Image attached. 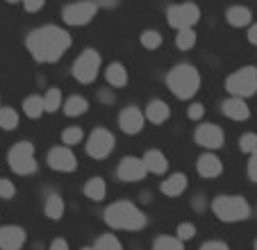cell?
Wrapping results in <instances>:
<instances>
[{"label": "cell", "instance_id": "46", "mask_svg": "<svg viewBox=\"0 0 257 250\" xmlns=\"http://www.w3.org/2000/svg\"><path fill=\"white\" fill-rule=\"evenodd\" d=\"M7 3H23V0H7Z\"/></svg>", "mask_w": 257, "mask_h": 250}, {"label": "cell", "instance_id": "10", "mask_svg": "<svg viewBox=\"0 0 257 250\" xmlns=\"http://www.w3.org/2000/svg\"><path fill=\"white\" fill-rule=\"evenodd\" d=\"M114 146H116V139L112 132L105 128H96L87 139V155L93 159H105L114 150Z\"/></svg>", "mask_w": 257, "mask_h": 250}, {"label": "cell", "instance_id": "36", "mask_svg": "<svg viewBox=\"0 0 257 250\" xmlns=\"http://www.w3.org/2000/svg\"><path fill=\"white\" fill-rule=\"evenodd\" d=\"M16 196V187L12 180H5L0 178V198H5V200H12Z\"/></svg>", "mask_w": 257, "mask_h": 250}, {"label": "cell", "instance_id": "35", "mask_svg": "<svg viewBox=\"0 0 257 250\" xmlns=\"http://www.w3.org/2000/svg\"><path fill=\"white\" fill-rule=\"evenodd\" d=\"M175 236L180 241H191L196 236V225L194 223H180L178 230H175Z\"/></svg>", "mask_w": 257, "mask_h": 250}, {"label": "cell", "instance_id": "8", "mask_svg": "<svg viewBox=\"0 0 257 250\" xmlns=\"http://www.w3.org/2000/svg\"><path fill=\"white\" fill-rule=\"evenodd\" d=\"M98 14L96 0H80V3H71L68 7H64L62 16L66 25H87L93 21V16Z\"/></svg>", "mask_w": 257, "mask_h": 250}, {"label": "cell", "instance_id": "39", "mask_svg": "<svg viewBox=\"0 0 257 250\" xmlns=\"http://www.w3.org/2000/svg\"><path fill=\"white\" fill-rule=\"evenodd\" d=\"M248 178H250L252 182H257V150L250 155V159H248Z\"/></svg>", "mask_w": 257, "mask_h": 250}, {"label": "cell", "instance_id": "20", "mask_svg": "<svg viewBox=\"0 0 257 250\" xmlns=\"http://www.w3.org/2000/svg\"><path fill=\"white\" fill-rule=\"evenodd\" d=\"M144 116L151 120V123L160 125V123H164V120H169L171 109H169V105H166L164 100L155 98V100H151L148 105H146V114H144Z\"/></svg>", "mask_w": 257, "mask_h": 250}, {"label": "cell", "instance_id": "37", "mask_svg": "<svg viewBox=\"0 0 257 250\" xmlns=\"http://www.w3.org/2000/svg\"><path fill=\"white\" fill-rule=\"evenodd\" d=\"M187 116H189L191 120H200L205 116V105L203 102H194V105L189 107V111H187Z\"/></svg>", "mask_w": 257, "mask_h": 250}, {"label": "cell", "instance_id": "18", "mask_svg": "<svg viewBox=\"0 0 257 250\" xmlns=\"http://www.w3.org/2000/svg\"><path fill=\"white\" fill-rule=\"evenodd\" d=\"M189 187V180H187V175L185 173H173V175H169V178L162 182V193L164 196H169V198H178L180 193H185V189Z\"/></svg>", "mask_w": 257, "mask_h": 250}, {"label": "cell", "instance_id": "17", "mask_svg": "<svg viewBox=\"0 0 257 250\" xmlns=\"http://www.w3.org/2000/svg\"><path fill=\"white\" fill-rule=\"evenodd\" d=\"M221 109H223V114L228 116L230 120H248L250 118V107L246 105V100L243 98H228V100L221 105Z\"/></svg>", "mask_w": 257, "mask_h": 250}, {"label": "cell", "instance_id": "29", "mask_svg": "<svg viewBox=\"0 0 257 250\" xmlns=\"http://www.w3.org/2000/svg\"><path fill=\"white\" fill-rule=\"evenodd\" d=\"M153 250H185V245L178 236H157Z\"/></svg>", "mask_w": 257, "mask_h": 250}, {"label": "cell", "instance_id": "32", "mask_svg": "<svg viewBox=\"0 0 257 250\" xmlns=\"http://www.w3.org/2000/svg\"><path fill=\"white\" fill-rule=\"evenodd\" d=\"M82 139H84V132L80 130V128H75V125H73V128H66V130L62 132V144L68 146V148L82 144Z\"/></svg>", "mask_w": 257, "mask_h": 250}, {"label": "cell", "instance_id": "6", "mask_svg": "<svg viewBox=\"0 0 257 250\" xmlns=\"http://www.w3.org/2000/svg\"><path fill=\"white\" fill-rule=\"evenodd\" d=\"M7 162H10V169L16 175H30L37 171V159H34V146L30 141H21L7 155Z\"/></svg>", "mask_w": 257, "mask_h": 250}, {"label": "cell", "instance_id": "3", "mask_svg": "<svg viewBox=\"0 0 257 250\" xmlns=\"http://www.w3.org/2000/svg\"><path fill=\"white\" fill-rule=\"evenodd\" d=\"M166 84H169L171 93L180 100H189L198 93L200 87V73L191 64H178L169 71L166 75Z\"/></svg>", "mask_w": 257, "mask_h": 250}, {"label": "cell", "instance_id": "11", "mask_svg": "<svg viewBox=\"0 0 257 250\" xmlns=\"http://www.w3.org/2000/svg\"><path fill=\"white\" fill-rule=\"evenodd\" d=\"M194 137H196V144H198L200 148H207V150H216V148H221V146L225 144L223 130H221L218 125H214V123L198 125Z\"/></svg>", "mask_w": 257, "mask_h": 250}, {"label": "cell", "instance_id": "4", "mask_svg": "<svg viewBox=\"0 0 257 250\" xmlns=\"http://www.w3.org/2000/svg\"><path fill=\"white\" fill-rule=\"evenodd\" d=\"M212 212L218 221L239 223L250 216V205L243 196H218L212 202Z\"/></svg>", "mask_w": 257, "mask_h": 250}, {"label": "cell", "instance_id": "42", "mask_svg": "<svg viewBox=\"0 0 257 250\" xmlns=\"http://www.w3.org/2000/svg\"><path fill=\"white\" fill-rule=\"evenodd\" d=\"M50 250H71V248H68V243L64 239H55L53 243H50Z\"/></svg>", "mask_w": 257, "mask_h": 250}, {"label": "cell", "instance_id": "38", "mask_svg": "<svg viewBox=\"0 0 257 250\" xmlns=\"http://www.w3.org/2000/svg\"><path fill=\"white\" fill-rule=\"evenodd\" d=\"M44 5H46V0H23L25 12H30V14H34V12L44 10Z\"/></svg>", "mask_w": 257, "mask_h": 250}, {"label": "cell", "instance_id": "30", "mask_svg": "<svg viewBox=\"0 0 257 250\" xmlns=\"http://www.w3.org/2000/svg\"><path fill=\"white\" fill-rule=\"evenodd\" d=\"M59 107H62V91H59L57 87L48 89L44 96V109L46 111H57Z\"/></svg>", "mask_w": 257, "mask_h": 250}, {"label": "cell", "instance_id": "45", "mask_svg": "<svg viewBox=\"0 0 257 250\" xmlns=\"http://www.w3.org/2000/svg\"><path fill=\"white\" fill-rule=\"evenodd\" d=\"M82 250H93V245H84V248Z\"/></svg>", "mask_w": 257, "mask_h": 250}, {"label": "cell", "instance_id": "34", "mask_svg": "<svg viewBox=\"0 0 257 250\" xmlns=\"http://www.w3.org/2000/svg\"><path fill=\"white\" fill-rule=\"evenodd\" d=\"M239 148H241V153H248L252 155L257 150V135L255 132H246V135L239 139Z\"/></svg>", "mask_w": 257, "mask_h": 250}, {"label": "cell", "instance_id": "9", "mask_svg": "<svg viewBox=\"0 0 257 250\" xmlns=\"http://www.w3.org/2000/svg\"><path fill=\"white\" fill-rule=\"evenodd\" d=\"M169 16V25L175 30H185V28H194L200 19V10L194 3H182V5H173L166 12Z\"/></svg>", "mask_w": 257, "mask_h": 250}, {"label": "cell", "instance_id": "33", "mask_svg": "<svg viewBox=\"0 0 257 250\" xmlns=\"http://www.w3.org/2000/svg\"><path fill=\"white\" fill-rule=\"evenodd\" d=\"M93 250H123V245L114 234H102V236H98Z\"/></svg>", "mask_w": 257, "mask_h": 250}, {"label": "cell", "instance_id": "28", "mask_svg": "<svg viewBox=\"0 0 257 250\" xmlns=\"http://www.w3.org/2000/svg\"><path fill=\"white\" fill-rule=\"evenodd\" d=\"M19 125V114L12 107H0V128L3 130H14Z\"/></svg>", "mask_w": 257, "mask_h": 250}, {"label": "cell", "instance_id": "44", "mask_svg": "<svg viewBox=\"0 0 257 250\" xmlns=\"http://www.w3.org/2000/svg\"><path fill=\"white\" fill-rule=\"evenodd\" d=\"M96 5L98 7H107V10H109V7H116L118 5V0H96Z\"/></svg>", "mask_w": 257, "mask_h": 250}, {"label": "cell", "instance_id": "5", "mask_svg": "<svg viewBox=\"0 0 257 250\" xmlns=\"http://www.w3.org/2000/svg\"><path fill=\"white\" fill-rule=\"evenodd\" d=\"M225 89L230 96L234 98H250L257 93V68L255 66H243L234 71L232 75L225 80Z\"/></svg>", "mask_w": 257, "mask_h": 250}, {"label": "cell", "instance_id": "14", "mask_svg": "<svg viewBox=\"0 0 257 250\" xmlns=\"http://www.w3.org/2000/svg\"><path fill=\"white\" fill-rule=\"evenodd\" d=\"M144 123H146V116L144 111H139L137 107H125L118 116V125L125 135H139L144 130Z\"/></svg>", "mask_w": 257, "mask_h": 250}, {"label": "cell", "instance_id": "43", "mask_svg": "<svg viewBox=\"0 0 257 250\" xmlns=\"http://www.w3.org/2000/svg\"><path fill=\"white\" fill-rule=\"evenodd\" d=\"M248 41H250L252 46H257V23H252L250 28H248Z\"/></svg>", "mask_w": 257, "mask_h": 250}, {"label": "cell", "instance_id": "16", "mask_svg": "<svg viewBox=\"0 0 257 250\" xmlns=\"http://www.w3.org/2000/svg\"><path fill=\"white\" fill-rule=\"evenodd\" d=\"M196 171H198V175L212 180V178H218V175L223 173V164H221V159H218L214 153H205L198 157Z\"/></svg>", "mask_w": 257, "mask_h": 250}, {"label": "cell", "instance_id": "25", "mask_svg": "<svg viewBox=\"0 0 257 250\" xmlns=\"http://www.w3.org/2000/svg\"><path fill=\"white\" fill-rule=\"evenodd\" d=\"M105 193H107V184H105V180L102 178L87 180V184H84V196H87L89 200L100 202L102 198H105Z\"/></svg>", "mask_w": 257, "mask_h": 250}, {"label": "cell", "instance_id": "15", "mask_svg": "<svg viewBox=\"0 0 257 250\" xmlns=\"http://www.w3.org/2000/svg\"><path fill=\"white\" fill-rule=\"evenodd\" d=\"M25 234L23 227L19 225H3L0 227V248L3 250H21L25 245Z\"/></svg>", "mask_w": 257, "mask_h": 250}, {"label": "cell", "instance_id": "27", "mask_svg": "<svg viewBox=\"0 0 257 250\" xmlns=\"http://www.w3.org/2000/svg\"><path fill=\"white\" fill-rule=\"evenodd\" d=\"M175 46L180 50H189L196 46V32L191 28H185V30H178V37H175Z\"/></svg>", "mask_w": 257, "mask_h": 250}, {"label": "cell", "instance_id": "12", "mask_svg": "<svg viewBox=\"0 0 257 250\" xmlns=\"http://www.w3.org/2000/svg\"><path fill=\"white\" fill-rule=\"evenodd\" d=\"M48 166L53 171H59V173H73L78 169V159L68 146H59V148H53L48 153Z\"/></svg>", "mask_w": 257, "mask_h": 250}, {"label": "cell", "instance_id": "24", "mask_svg": "<svg viewBox=\"0 0 257 250\" xmlns=\"http://www.w3.org/2000/svg\"><path fill=\"white\" fill-rule=\"evenodd\" d=\"M62 107H64V114L73 118V116H82L89 109V100L82 96H71L62 102Z\"/></svg>", "mask_w": 257, "mask_h": 250}, {"label": "cell", "instance_id": "7", "mask_svg": "<svg viewBox=\"0 0 257 250\" xmlns=\"http://www.w3.org/2000/svg\"><path fill=\"white\" fill-rule=\"evenodd\" d=\"M98 71H100V53L93 48L82 50V55L73 62V77L82 84H91L98 77Z\"/></svg>", "mask_w": 257, "mask_h": 250}, {"label": "cell", "instance_id": "23", "mask_svg": "<svg viewBox=\"0 0 257 250\" xmlns=\"http://www.w3.org/2000/svg\"><path fill=\"white\" fill-rule=\"evenodd\" d=\"M105 77H107V82H109L112 87H125L127 84V71H125V66H123L121 62L109 64L107 71H105Z\"/></svg>", "mask_w": 257, "mask_h": 250}, {"label": "cell", "instance_id": "47", "mask_svg": "<svg viewBox=\"0 0 257 250\" xmlns=\"http://www.w3.org/2000/svg\"><path fill=\"white\" fill-rule=\"evenodd\" d=\"M255 250H257V241H255Z\"/></svg>", "mask_w": 257, "mask_h": 250}, {"label": "cell", "instance_id": "2", "mask_svg": "<svg viewBox=\"0 0 257 250\" xmlns=\"http://www.w3.org/2000/svg\"><path fill=\"white\" fill-rule=\"evenodd\" d=\"M105 223L114 230H141V227H146L148 218L135 202L118 200L105 209Z\"/></svg>", "mask_w": 257, "mask_h": 250}, {"label": "cell", "instance_id": "13", "mask_svg": "<svg viewBox=\"0 0 257 250\" xmlns=\"http://www.w3.org/2000/svg\"><path fill=\"white\" fill-rule=\"evenodd\" d=\"M146 164L144 159L139 157H123L121 164H118V169H116V175L118 180H123V182H139V180L146 178Z\"/></svg>", "mask_w": 257, "mask_h": 250}, {"label": "cell", "instance_id": "21", "mask_svg": "<svg viewBox=\"0 0 257 250\" xmlns=\"http://www.w3.org/2000/svg\"><path fill=\"white\" fill-rule=\"evenodd\" d=\"M225 19H228V23L232 25V28H246L252 21V12L243 5H234L225 12Z\"/></svg>", "mask_w": 257, "mask_h": 250}, {"label": "cell", "instance_id": "22", "mask_svg": "<svg viewBox=\"0 0 257 250\" xmlns=\"http://www.w3.org/2000/svg\"><path fill=\"white\" fill-rule=\"evenodd\" d=\"M44 209H46V216H48L50 221H62L64 209H66V205H64V198L59 196V193H48Z\"/></svg>", "mask_w": 257, "mask_h": 250}, {"label": "cell", "instance_id": "19", "mask_svg": "<svg viewBox=\"0 0 257 250\" xmlns=\"http://www.w3.org/2000/svg\"><path fill=\"white\" fill-rule=\"evenodd\" d=\"M141 159H144V164H146V171H151V173H155V175L166 173V169H169V159H166V155L162 153V150H148Z\"/></svg>", "mask_w": 257, "mask_h": 250}, {"label": "cell", "instance_id": "26", "mask_svg": "<svg viewBox=\"0 0 257 250\" xmlns=\"http://www.w3.org/2000/svg\"><path fill=\"white\" fill-rule=\"evenodd\" d=\"M23 111H25V116L28 118H39L41 114H44V98H39V96H28L23 100Z\"/></svg>", "mask_w": 257, "mask_h": 250}, {"label": "cell", "instance_id": "31", "mask_svg": "<svg viewBox=\"0 0 257 250\" xmlns=\"http://www.w3.org/2000/svg\"><path fill=\"white\" fill-rule=\"evenodd\" d=\"M139 41H141V46H144V48L155 50V48H160V46H162V34L157 32V30H144Z\"/></svg>", "mask_w": 257, "mask_h": 250}, {"label": "cell", "instance_id": "1", "mask_svg": "<svg viewBox=\"0 0 257 250\" xmlns=\"http://www.w3.org/2000/svg\"><path fill=\"white\" fill-rule=\"evenodd\" d=\"M25 46L37 62L53 64L62 59L64 53L71 48V34L57 25H44V28H37L28 34Z\"/></svg>", "mask_w": 257, "mask_h": 250}, {"label": "cell", "instance_id": "40", "mask_svg": "<svg viewBox=\"0 0 257 250\" xmlns=\"http://www.w3.org/2000/svg\"><path fill=\"white\" fill-rule=\"evenodd\" d=\"M98 100L105 102V105H112V102L116 100V96L112 93V89H100V91H98Z\"/></svg>", "mask_w": 257, "mask_h": 250}, {"label": "cell", "instance_id": "41", "mask_svg": "<svg viewBox=\"0 0 257 250\" xmlns=\"http://www.w3.org/2000/svg\"><path fill=\"white\" fill-rule=\"evenodd\" d=\"M200 250H230V248L223 241H207V243L200 245Z\"/></svg>", "mask_w": 257, "mask_h": 250}]
</instances>
